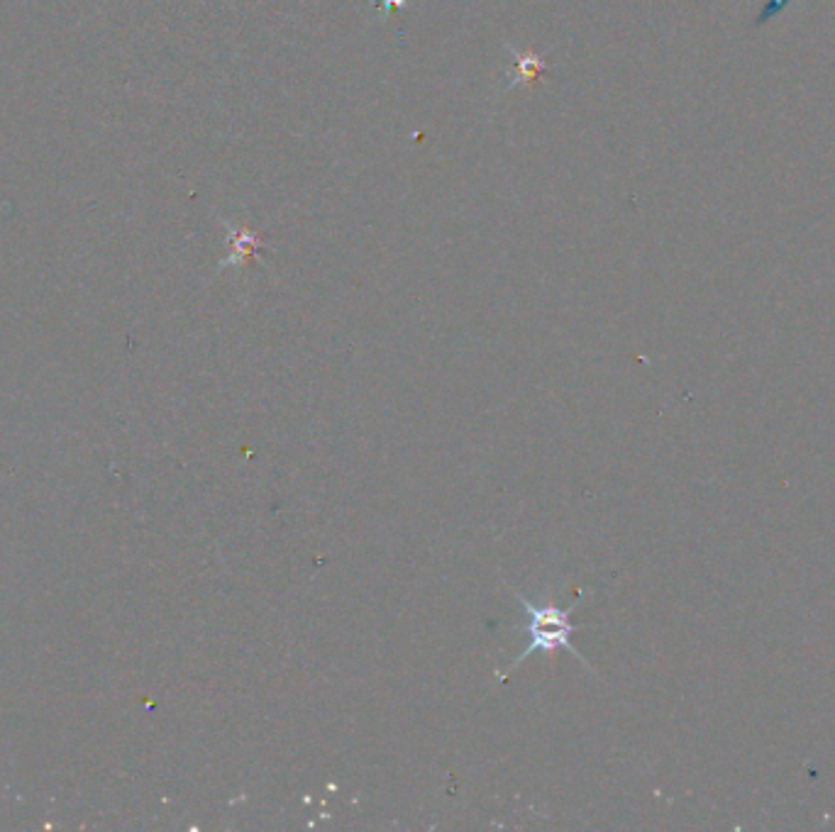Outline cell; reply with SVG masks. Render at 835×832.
I'll return each instance as SVG.
<instances>
[{"mask_svg":"<svg viewBox=\"0 0 835 832\" xmlns=\"http://www.w3.org/2000/svg\"><path fill=\"white\" fill-rule=\"evenodd\" d=\"M513 596L518 598V603H521V606L525 608V613H528V628H525L528 630V647H525L521 657L511 664V669L521 667V664L533 652L552 654L557 650H567L584 664L582 652H579L572 642L574 632L584 628V625H577L572 620L574 608L582 603V593H579L577 601L567 608H557V606H552V603H545L543 606V603H538V601H530V598L523 596L521 591H513Z\"/></svg>","mask_w":835,"mask_h":832,"instance_id":"obj_1","label":"cell"},{"mask_svg":"<svg viewBox=\"0 0 835 832\" xmlns=\"http://www.w3.org/2000/svg\"><path fill=\"white\" fill-rule=\"evenodd\" d=\"M223 227L228 230V242H230V254L228 259H223L220 269H228V266L242 264L262 247V237L257 232L250 230V227H235L230 225L228 220H223Z\"/></svg>","mask_w":835,"mask_h":832,"instance_id":"obj_2","label":"cell"},{"mask_svg":"<svg viewBox=\"0 0 835 832\" xmlns=\"http://www.w3.org/2000/svg\"><path fill=\"white\" fill-rule=\"evenodd\" d=\"M516 66H518V79H521L523 83L538 81L545 71L543 57H538L535 52H518Z\"/></svg>","mask_w":835,"mask_h":832,"instance_id":"obj_3","label":"cell"},{"mask_svg":"<svg viewBox=\"0 0 835 832\" xmlns=\"http://www.w3.org/2000/svg\"><path fill=\"white\" fill-rule=\"evenodd\" d=\"M784 8H787V0H767V3L762 5L760 15H757V18H755V25H757V27H760V25H767V22L777 18V15L782 13Z\"/></svg>","mask_w":835,"mask_h":832,"instance_id":"obj_4","label":"cell"}]
</instances>
